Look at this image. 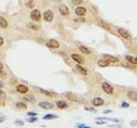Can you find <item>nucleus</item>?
Segmentation results:
<instances>
[{
	"mask_svg": "<svg viewBox=\"0 0 137 128\" xmlns=\"http://www.w3.org/2000/svg\"><path fill=\"white\" fill-rule=\"evenodd\" d=\"M118 32H119V33H120V36H121V37H123L125 39H127V40H131V37H130V34H129V32H128V31H126L125 29L119 28V29H118Z\"/></svg>",
	"mask_w": 137,
	"mask_h": 128,
	"instance_id": "obj_1",
	"label": "nucleus"
},
{
	"mask_svg": "<svg viewBox=\"0 0 137 128\" xmlns=\"http://www.w3.org/2000/svg\"><path fill=\"white\" fill-rule=\"evenodd\" d=\"M44 20L47 21V22H52L54 20V13L52 10H47V12L44 13Z\"/></svg>",
	"mask_w": 137,
	"mask_h": 128,
	"instance_id": "obj_2",
	"label": "nucleus"
},
{
	"mask_svg": "<svg viewBox=\"0 0 137 128\" xmlns=\"http://www.w3.org/2000/svg\"><path fill=\"white\" fill-rule=\"evenodd\" d=\"M30 16H31V18H32L33 21H39L40 20V17H41V14H40V12H39L38 9H34V10L31 12Z\"/></svg>",
	"mask_w": 137,
	"mask_h": 128,
	"instance_id": "obj_3",
	"label": "nucleus"
},
{
	"mask_svg": "<svg viewBox=\"0 0 137 128\" xmlns=\"http://www.w3.org/2000/svg\"><path fill=\"white\" fill-rule=\"evenodd\" d=\"M64 95H65L66 98L73 101V102H79V101H80V100H79V97H78L76 94H73V93H65Z\"/></svg>",
	"mask_w": 137,
	"mask_h": 128,
	"instance_id": "obj_4",
	"label": "nucleus"
},
{
	"mask_svg": "<svg viewBox=\"0 0 137 128\" xmlns=\"http://www.w3.org/2000/svg\"><path fill=\"white\" fill-rule=\"evenodd\" d=\"M102 88H103V89H104V92L107 93V94H112V93H113L112 86L109 85L107 82H103V84H102Z\"/></svg>",
	"mask_w": 137,
	"mask_h": 128,
	"instance_id": "obj_5",
	"label": "nucleus"
},
{
	"mask_svg": "<svg viewBox=\"0 0 137 128\" xmlns=\"http://www.w3.org/2000/svg\"><path fill=\"white\" fill-rule=\"evenodd\" d=\"M39 106L42 109H46V110H49V109H53V105L52 103H48V102H40L39 103Z\"/></svg>",
	"mask_w": 137,
	"mask_h": 128,
	"instance_id": "obj_6",
	"label": "nucleus"
},
{
	"mask_svg": "<svg viewBox=\"0 0 137 128\" xmlns=\"http://www.w3.org/2000/svg\"><path fill=\"white\" fill-rule=\"evenodd\" d=\"M47 46L50 47V48H58V47H60V44L57 42L56 40L52 39V40H49L48 42H47Z\"/></svg>",
	"mask_w": 137,
	"mask_h": 128,
	"instance_id": "obj_7",
	"label": "nucleus"
},
{
	"mask_svg": "<svg viewBox=\"0 0 137 128\" xmlns=\"http://www.w3.org/2000/svg\"><path fill=\"white\" fill-rule=\"evenodd\" d=\"M16 89H17V92H18V93H22V94H26V93L29 92L28 87H26V86H23V85H18Z\"/></svg>",
	"mask_w": 137,
	"mask_h": 128,
	"instance_id": "obj_8",
	"label": "nucleus"
},
{
	"mask_svg": "<svg viewBox=\"0 0 137 128\" xmlns=\"http://www.w3.org/2000/svg\"><path fill=\"white\" fill-rule=\"evenodd\" d=\"M76 14L78 16H84L86 14V8L85 7H77L76 8Z\"/></svg>",
	"mask_w": 137,
	"mask_h": 128,
	"instance_id": "obj_9",
	"label": "nucleus"
},
{
	"mask_svg": "<svg viewBox=\"0 0 137 128\" xmlns=\"http://www.w3.org/2000/svg\"><path fill=\"white\" fill-rule=\"evenodd\" d=\"M58 9H60V13L62 14V15L65 16V15H68V8L66 7L65 5H61Z\"/></svg>",
	"mask_w": 137,
	"mask_h": 128,
	"instance_id": "obj_10",
	"label": "nucleus"
},
{
	"mask_svg": "<svg viewBox=\"0 0 137 128\" xmlns=\"http://www.w3.org/2000/svg\"><path fill=\"white\" fill-rule=\"evenodd\" d=\"M91 102H93V104L96 105V106H99V105H103V104H104V101L102 100L101 97H95Z\"/></svg>",
	"mask_w": 137,
	"mask_h": 128,
	"instance_id": "obj_11",
	"label": "nucleus"
},
{
	"mask_svg": "<svg viewBox=\"0 0 137 128\" xmlns=\"http://www.w3.org/2000/svg\"><path fill=\"white\" fill-rule=\"evenodd\" d=\"M103 58L104 60H106L107 62H119V60H118L117 57H114V56H111V55H103Z\"/></svg>",
	"mask_w": 137,
	"mask_h": 128,
	"instance_id": "obj_12",
	"label": "nucleus"
},
{
	"mask_svg": "<svg viewBox=\"0 0 137 128\" xmlns=\"http://www.w3.org/2000/svg\"><path fill=\"white\" fill-rule=\"evenodd\" d=\"M72 58L77 63H84L85 62V60H84V57L82 56H80V55H77V54H72Z\"/></svg>",
	"mask_w": 137,
	"mask_h": 128,
	"instance_id": "obj_13",
	"label": "nucleus"
},
{
	"mask_svg": "<svg viewBox=\"0 0 137 128\" xmlns=\"http://www.w3.org/2000/svg\"><path fill=\"white\" fill-rule=\"evenodd\" d=\"M56 105H57V108L58 109H65V108H68V104L65 103L64 101H58L56 103Z\"/></svg>",
	"mask_w": 137,
	"mask_h": 128,
	"instance_id": "obj_14",
	"label": "nucleus"
},
{
	"mask_svg": "<svg viewBox=\"0 0 137 128\" xmlns=\"http://www.w3.org/2000/svg\"><path fill=\"white\" fill-rule=\"evenodd\" d=\"M128 97L130 100H134L137 102V92H129L128 93Z\"/></svg>",
	"mask_w": 137,
	"mask_h": 128,
	"instance_id": "obj_15",
	"label": "nucleus"
},
{
	"mask_svg": "<svg viewBox=\"0 0 137 128\" xmlns=\"http://www.w3.org/2000/svg\"><path fill=\"white\" fill-rule=\"evenodd\" d=\"M7 25H8L7 21L5 20L4 17H0V26H1L2 29H6V28H7Z\"/></svg>",
	"mask_w": 137,
	"mask_h": 128,
	"instance_id": "obj_16",
	"label": "nucleus"
},
{
	"mask_svg": "<svg viewBox=\"0 0 137 128\" xmlns=\"http://www.w3.org/2000/svg\"><path fill=\"white\" fill-rule=\"evenodd\" d=\"M77 70H78L79 72H80V73H82V74H85V76H87V74H88V71H87L86 69L82 68L81 65H77Z\"/></svg>",
	"mask_w": 137,
	"mask_h": 128,
	"instance_id": "obj_17",
	"label": "nucleus"
},
{
	"mask_svg": "<svg viewBox=\"0 0 137 128\" xmlns=\"http://www.w3.org/2000/svg\"><path fill=\"white\" fill-rule=\"evenodd\" d=\"M109 62L106 60H101V61H98V65L101 66V68H104V66H107L109 65Z\"/></svg>",
	"mask_w": 137,
	"mask_h": 128,
	"instance_id": "obj_18",
	"label": "nucleus"
},
{
	"mask_svg": "<svg viewBox=\"0 0 137 128\" xmlns=\"http://www.w3.org/2000/svg\"><path fill=\"white\" fill-rule=\"evenodd\" d=\"M79 49H80V52H82V53H85V54H87V55H89L90 54V49H88L87 47H84V46H80L79 47Z\"/></svg>",
	"mask_w": 137,
	"mask_h": 128,
	"instance_id": "obj_19",
	"label": "nucleus"
},
{
	"mask_svg": "<svg viewBox=\"0 0 137 128\" xmlns=\"http://www.w3.org/2000/svg\"><path fill=\"white\" fill-rule=\"evenodd\" d=\"M126 60L128 61V62H130V63H133V64H137V61H136V58H134L133 56H129V55H127V56H126Z\"/></svg>",
	"mask_w": 137,
	"mask_h": 128,
	"instance_id": "obj_20",
	"label": "nucleus"
},
{
	"mask_svg": "<svg viewBox=\"0 0 137 128\" xmlns=\"http://www.w3.org/2000/svg\"><path fill=\"white\" fill-rule=\"evenodd\" d=\"M56 118H57L56 114H46L44 117V119H46V120H52V119H56Z\"/></svg>",
	"mask_w": 137,
	"mask_h": 128,
	"instance_id": "obj_21",
	"label": "nucleus"
},
{
	"mask_svg": "<svg viewBox=\"0 0 137 128\" xmlns=\"http://www.w3.org/2000/svg\"><path fill=\"white\" fill-rule=\"evenodd\" d=\"M40 90V93H42V94H45V95H47V96H53V95H55L53 92H47V90H45V89H39Z\"/></svg>",
	"mask_w": 137,
	"mask_h": 128,
	"instance_id": "obj_22",
	"label": "nucleus"
},
{
	"mask_svg": "<svg viewBox=\"0 0 137 128\" xmlns=\"http://www.w3.org/2000/svg\"><path fill=\"white\" fill-rule=\"evenodd\" d=\"M16 108H17V109H26V105H25L24 103L20 102V103H17V104H16Z\"/></svg>",
	"mask_w": 137,
	"mask_h": 128,
	"instance_id": "obj_23",
	"label": "nucleus"
},
{
	"mask_svg": "<svg viewBox=\"0 0 137 128\" xmlns=\"http://www.w3.org/2000/svg\"><path fill=\"white\" fill-rule=\"evenodd\" d=\"M28 28H30V29H33V30H39V26L38 25H36V24H28Z\"/></svg>",
	"mask_w": 137,
	"mask_h": 128,
	"instance_id": "obj_24",
	"label": "nucleus"
},
{
	"mask_svg": "<svg viewBox=\"0 0 137 128\" xmlns=\"http://www.w3.org/2000/svg\"><path fill=\"white\" fill-rule=\"evenodd\" d=\"M24 100H26V101H30V102H34V97L33 96H26Z\"/></svg>",
	"mask_w": 137,
	"mask_h": 128,
	"instance_id": "obj_25",
	"label": "nucleus"
},
{
	"mask_svg": "<svg viewBox=\"0 0 137 128\" xmlns=\"http://www.w3.org/2000/svg\"><path fill=\"white\" fill-rule=\"evenodd\" d=\"M81 2H82V0H72V4H73V5H76V6L80 5Z\"/></svg>",
	"mask_w": 137,
	"mask_h": 128,
	"instance_id": "obj_26",
	"label": "nucleus"
},
{
	"mask_svg": "<svg viewBox=\"0 0 137 128\" xmlns=\"http://www.w3.org/2000/svg\"><path fill=\"white\" fill-rule=\"evenodd\" d=\"M0 100H6V95L2 90H0Z\"/></svg>",
	"mask_w": 137,
	"mask_h": 128,
	"instance_id": "obj_27",
	"label": "nucleus"
},
{
	"mask_svg": "<svg viewBox=\"0 0 137 128\" xmlns=\"http://www.w3.org/2000/svg\"><path fill=\"white\" fill-rule=\"evenodd\" d=\"M85 110H86V111H89V112H96V110H95V109H93V108H89V106H86V108H85Z\"/></svg>",
	"mask_w": 137,
	"mask_h": 128,
	"instance_id": "obj_28",
	"label": "nucleus"
},
{
	"mask_svg": "<svg viewBox=\"0 0 137 128\" xmlns=\"http://www.w3.org/2000/svg\"><path fill=\"white\" fill-rule=\"evenodd\" d=\"M37 120H38V119H37V118H29V119H28V121H29V122H36Z\"/></svg>",
	"mask_w": 137,
	"mask_h": 128,
	"instance_id": "obj_29",
	"label": "nucleus"
},
{
	"mask_svg": "<svg viewBox=\"0 0 137 128\" xmlns=\"http://www.w3.org/2000/svg\"><path fill=\"white\" fill-rule=\"evenodd\" d=\"M33 6H34V4H33V1H29V2H28V7L32 8Z\"/></svg>",
	"mask_w": 137,
	"mask_h": 128,
	"instance_id": "obj_30",
	"label": "nucleus"
},
{
	"mask_svg": "<svg viewBox=\"0 0 137 128\" xmlns=\"http://www.w3.org/2000/svg\"><path fill=\"white\" fill-rule=\"evenodd\" d=\"M121 105H122V108H128V106H129V104L126 103V102H123V103L121 104Z\"/></svg>",
	"mask_w": 137,
	"mask_h": 128,
	"instance_id": "obj_31",
	"label": "nucleus"
},
{
	"mask_svg": "<svg viewBox=\"0 0 137 128\" xmlns=\"http://www.w3.org/2000/svg\"><path fill=\"white\" fill-rule=\"evenodd\" d=\"M96 124L102 125V124H104V121H103V120H96Z\"/></svg>",
	"mask_w": 137,
	"mask_h": 128,
	"instance_id": "obj_32",
	"label": "nucleus"
},
{
	"mask_svg": "<svg viewBox=\"0 0 137 128\" xmlns=\"http://www.w3.org/2000/svg\"><path fill=\"white\" fill-rule=\"evenodd\" d=\"M28 114H29V116H33V117L37 116V113H36V112H29Z\"/></svg>",
	"mask_w": 137,
	"mask_h": 128,
	"instance_id": "obj_33",
	"label": "nucleus"
},
{
	"mask_svg": "<svg viewBox=\"0 0 137 128\" xmlns=\"http://www.w3.org/2000/svg\"><path fill=\"white\" fill-rule=\"evenodd\" d=\"M78 127H80V128H88V126H86V125H78Z\"/></svg>",
	"mask_w": 137,
	"mask_h": 128,
	"instance_id": "obj_34",
	"label": "nucleus"
},
{
	"mask_svg": "<svg viewBox=\"0 0 137 128\" xmlns=\"http://www.w3.org/2000/svg\"><path fill=\"white\" fill-rule=\"evenodd\" d=\"M122 66H126V68H130V65L127 63H122Z\"/></svg>",
	"mask_w": 137,
	"mask_h": 128,
	"instance_id": "obj_35",
	"label": "nucleus"
},
{
	"mask_svg": "<svg viewBox=\"0 0 137 128\" xmlns=\"http://www.w3.org/2000/svg\"><path fill=\"white\" fill-rule=\"evenodd\" d=\"M2 121H5V117H1V116H0V122H2Z\"/></svg>",
	"mask_w": 137,
	"mask_h": 128,
	"instance_id": "obj_36",
	"label": "nucleus"
},
{
	"mask_svg": "<svg viewBox=\"0 0 137 128\" xmlns=\"http://www.w3.org/2000/svg\"><path fill=\"white\" fill-rule=\"evenodd\" d=\"M4 44V39H2V38H1V37H0V46H1V45Z\"/></svg>",
	"mask_w": 137,
	"mask_h": 128,
	"instance_id": "obj_37",
	"label": "nucleus"
},
{
	"mask_svg": "<svg viewBox=\"0 0 137 128\" xmlns=\"http://www.w3.org/2000/svg\"><path fill=\"white\" fill-rule=\"evenodd\" d=\"M16 124L17 125H23V122H22V121H16Z\"/></svg>",
	"mask_w": 137,
	"mask_h": 128,
	"instance_id": "obj_38",
	"label": "nucleus"
},
{
	"mask_svg": "<svg viewBox=\"0 0 137 128\" xmlns=\"http://www.w3.org/2000/svg\"><path fill=\"white\" fill-rule=\"evenodd\" d=\"M111 112V110H106V111H104V113H110Z\"/></svg>",
	"mask_w": 137,
	"mask_h": 128,
	"instance_id": "obj_39",
	"label": "nucleus"
},
{
	"mask_svg": "<svg viewBox=\"0 0 137 128\" xmlns=\"http://www.w3.org/2000/svg\"><path fill=\"white\" fill-rule=\"evenodd\" d=\"M1 70H2V64L0 63V71H1Z\"/></svg>",
	"mask_w": 137,
	"mask_h": 128,
	"instance_id": "obj_40",
	"label": "nucleus"
},
{
	"mask_svg": "<svg viewBox=\"0 0 137 128\" xmlns=\"http://www.w3.org/2000/svg\"><path fill=\"white\" fill-rule=\"evenodd\" d=\"M52 1H55V2H57V1H62V0H52Z\"/></svg>",
	"mask_w": 137,
	"mask_h": 128,
	"instance_id": "obj_41",
	"label": "nucleus"
},
{
	"mask_svg": "<svg viewBox=\"0 0 137 128\" xmlns=\"http://www.w3.org/2000/svg\"><path fill=\"white\" fill-rule=\"evenodd\" d=\"M0 87H2V84H1V82H0Z\"/></svg>",
	"mask_w": 137,
	"mask_h": 128,
	"instance_id": "obj_42",
	"label": "nucleus"
},
{
	"mask_svg": "<svg viewBox=\"0 0 137 128\" xmlns=\"http://www.w3.org/2000/svg\"><path fill=\"white\" fill-rule=\"evenodd\" d=\"M136 61H137V57H136Z\"/></svg>",
	"mask_w": 137,
	"mask_h": 128,
	"instance_id": "obj_43",
	"label": "nucleus"
}]
</instances>
